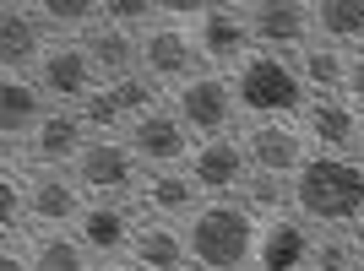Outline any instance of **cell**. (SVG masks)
Returning <instances> with one entry per match:
<instances>
[{
  "mask_svg": "<svg viewBox=\"0 0 364 271\" xmlns=\"http://www.w3.org/2000/svg\"><path fill=\"white\" fill-rule=\"evenodd\" d=\"M294 211L310 228H343V233L364 223V163L310 152L304 168L294 174Z\"/></svg>",
  "mask_w": 364,
  "mask_h": 271,
  "instance_id": "obj_1",
  "label": "cell"
},
{
  "mask_svg": "<svg viewBox=\"0 0 364 271\" xmlns=\"http://www.w3.org/2000/svg\"><path fill=\"white\" fill-rule=\"evenodd\" d=\"M256 239H261V223L240 201H201L196 217L185 223L191 266L201 271H250L256 266Z\"/></svg>",
  "mask_w": 364,
  "mask_h": 271,
  "instance_id": "obj_2",
  "label": "cell"
},
{
  "mask_svg": "<svg viewBox=\"0 0 364 271\" xmlns=\"http://www.w3.org/2000/svg\"><path fill=\"white\" fill-rule=\"evenodd\" d=\"M228 82H234V104H240V114H250L256 125L299 120L304 109H310V87H304L299 65L283 60V55H267V49H256Z\"/></svg>",
  "mask_w": 364,
  "mask_h": 271,
  "instance_id": "obj_3",
  "label": "cell"
},
{
  "mask_svg": "<svg viewBox=\"0 0 364 271\" xmlns=\"http://www.w3.org/2000/svg\"><path fill=\"white\" fill-rule=\"evenodd\" d=\"M71 179L82 184L87 201H114L120 206L125 196H141L147 174H141V157L125 147V136H92L87 147L76 152Z\"/></svg>",
  "mask_w": 364,
  "mask_h": 271,
  "instance_id": "obj_4",
  "label": "cell"
},
{
  "mask_svg": "<svg viewBox=\"0 0 364 271\" xmlns=\"http://www.w3.org/2000/svg\"><path fill=\"white\" fill-rule=\"evenodd\" d=\"M168 109L180 114V125L196 136V141H218V136H228V125H234V114H240V104H234V82L218 76V71H201V76H191L185 87H174Z\"/></svg>",
  "mask_w": 364,
  "mask_h": 271,
  "instance_id": "obj_5",
  "label": "cell"
},
{
  "mask_svg": "<svg viewBox=\"0 0 364 271\" xmlns=\"http://www.w3.org/2000/svg\"><path fill=\"white\" fill-rule=\"evenodd\" d=\"M33 82H38V92H44L55 109H82L98 92V71H92L87 49H82V38H55V44L44 49V60L33 65Z\"/></svg>",
  "mask_w": 364,
  "mask_h": 271,
  "instance_id": "obj_6",
  "label": "cell"
},
{
  "mask_svg": "<svg viewBox=\"0 0 364 271\" xmlns=\"http://www.w3.org/2000/svg\"><path fill=\"white\" fill-rule=\"evenodd\" d=\"M125 147L141 157V168H185L191 163V152H196V136L180 125V114L174 109H152V114H141V120L125 125Z\"/></svg>",
  "mask_w": 364,
  "mask_h": 271,
  "instance_id": "obj_7",
  "label": "cell"
},
{
  "mask_svg": "<svg viewBox=\"0 0 364 271\" xmlns=\"http://www.w3.org/2000/svg\"><path fill=\"white\" fill-rule=\"evenodd\" d=\"M201 65V49H196V33L180 28V22H158V28L141 33V71L158 82V87H185Z\"/></svg>",
  "mask_w": 364,
  "mask_h": 271,
  "instance_id": "obj_8",
  "label": "cell"
},
{
  "mask_svg": "<svg viewBox=\"0 0 364 271\" xmlns=\"http://www.w3.org/2000/svg\"><path fill=\"white\" fill-rule=\"evenodd\" d=\"M245 22H250L256 49H267V55L310 49V33H316L310 0H250V6H245Z\"/></svg>",
  "mask_w": 364,
  "mask_h": 271,
  "instance_id": "obj_9",
  "label": "cell"
},
{
  "mask_svg": "<svg viewBox=\"0 0 364 271\" xmlns=\"http://www.w3.org/2000/svg\"><path fill=\"white\" fill-rule=\"evenodd\" d=\"M185 174L196 179L201 196H213V201L240 196V184L250 179V157H245V141H234V136H218V141H196V152H191Z\"/></svg>",
  "mask_w": 364,
  "mask_h": 271,
  "instance_id": "obj_10",
  "label": "cell"
},
{
  "mask_svg": "<svg viewBox=\"0 0 364 271\" xmlns=\"http://www.w3.org/2000/svg\"><path fill=\"white\" fill-rule=\"evenodd\" d=\"M299 136L310 141V152H321V157H359L364 120L343 104V98H310V109L299 114Z\"/></svg>",
  "mask_w": 364,
  "mask_h": 271,
  "instance_id": "obj_11",
  "label": "cell"
},
{
  "mask_svg": "<svg viewBox=\"0 0 364 271\" xmlns=\"http://www.w3.org/2000/svg\"><path fill=\"white\" fill-rule=\"evenodd\" d=\"M82 211H87V196H82V184L71 179V168H33L28 174V223L76 228Z\"/></svg>",
  "mask_w": 364,
  "mask_h": 271,
  "instance_id": "obj_12",
  "label": "cell"
},
{
  "mask_svg": "<svg viewBox=\"0 0 364 271\" xmlns=\"http://www.w3.org/2000/svg\"><path fill=\"white\" fill-rule=\"evenodd\" d=\"M196 49H201V60L240 71V65L256 55V38H250V22H245V6H207V16L196 22Z\"/></svg>",
  "mask_w": 364,
  "mask_h": 271,
  "instance_id": "obj_13",
  "label": "cell"
},
{
  "mask_svg": "<svg viewBox=\"0 0 364 271\" xmlns=\"http://www.w3.org/2000/svg\"><path fill=\"white\" fill-rule=\"evenodd\" d=\"M240 141H245V157H250L256 174H283V179H294L304 168V157H310V141H304L299 125H289V120L250 125Z\"/></svg>",
  "mask_w": 364,
  "mask_h": 271,
  "instance_id": "obj_14",
  "label": "cell"
},
{
  "mask_svg": "<svg viewBox=\"0 0 364 271\" xmlns=\"http://www.w3.org/2000/svg\"><path fill=\"white\" fill-rule=\"evenodd\" d=\"M49 98L38 92V82L28 76H0V141H6V168H16V152H28V141L49 114Z\"/></svg>",
  "mask_w": 364,
  "mask_h": 271,
  "instance_id": "obj_15",
  "label": "cell"
},
{
  "mask_svg": "<svg viewBox=\"0 0 364 271\" xmlns=\"http://www.w3.org/2000/svg\"><path fill=\"white\" fill-rule=\"evenodd\" d=\"M310 255H316V233H310V223H304L299 211L261 223L256 271H310Z\"/></svg>",
  "mask_w": 364,
  "mask_h": 271,
  "instance_id": "obj_16",
  "label": "cell"
},
{
  "mask_svg": "<svg viewBox=\"0 0 364 271\" xmlns=\"http://www.w3.org/2000/svg\"><path fill=\"white\" fill-rule=\"evenodd\" d=\"M71 233L82 239V250H87V255H98V266H104V260L131 255L136 223H131V211H125V206H114V201H87V211L76 217V228H71Z\"/></svg>",
  "mask_w": 364,
  "mask_h": 271,
  "instance_id": "obj_17",
  "label": "cell"
},
{
  "mask_svg": "<svg viewBox=\"0 0 364 271\" xmlns=\"http://www.w3.org/2000/svg\"><path fill=\"white\" fill-rule=\"evenodd\" d=\"M87 141L92 136H87V125H82L76 109H49L44 125L28 136V157H33V168H71L76 152L87 147Z\"/></svg>",
  "mask_w": 364,
  "mask_h": 271,
  "instance_id": "obj_18",
  "label": "cell"
},
{
  "mask_svg": "<svg viewBox=\"0 0 364 271\" xmlns=\"http://www.w3.org/2000/svg\"><path fill=\"white\" fill-rule=\"evenodd\" d=\"M44 22L33 16V6H16V0H6L0 6V65H6V76H22L28 65L44 60Z\"/></svg>",
  "mask_w": 364,
  "mask_h": 271,
  "instance_id": "obj_19",
  "label": "cell"
},
{
  "mask_svg": "<svg viewBox=\"0 0 364 271\" xmlns=\"http://www.w3.org/2000/svg\"><path fill=\"white\" fill-rule=\"evenodd\" d=\"M82 49H87L92 71L104 76V87L141 71V38H136V33H125V28H114V22L87 28V33H82Z\"/></svg>",
  "mask_w": 364,
  "mask_h": 271,
  "instance_id": "obj_20",
  "label": "cell"
},
{
  "mask_svg": "<svg viewBox=\"0 0 364 271\" xmlns=\"http://www.w3.org/2000/svg\"><path fill=\"white\" fill-rule=\"evenodd\" d=\"M131 266L136 271H191V244H185V228L174 223H136V239H131Z\"/></svg>",
  "mask_w": 364,
  "mask_h": 271,
  "instance_id": "obj_21",
  "label": "cell"
},
{
  "mask_svg": "<svg viewBox=\"0 0 364 271\" xmlns=\"http://www.w3.org/2000/svg\"><path fill=\"white\" fill-rule=\"evenodd\" d=\"M141 206L158 211V223H168V217H196L201 190L185 168H152L147 184H141Z\"/></svg>",
  "mask_w": 364,
  "mask_h": 271,
  "instance_id": "obj_22",
  "label": "cell"
},
{
  "mask_svg": "<svg viewBox=\"0 0 364 271\" xmlns=\"http://www.w3.org/2000/svg\"><path fill=\"white\" fill-rule=\"evenodd\" d=\"M321 44L332 49H364V0H310Z\"/></svg>",
  "mask_w": 364,
  "mask_h": 271,
  "instance_id": "obj_23",
  "label": "cell"
},
{
  "mask_svg": "<svg viewBox=\"0 0 364 271\" xmlns=\"http://www.w3.org/2000/svg\"><path fill=\"white\" fill-rule=\"evenodd\" d=\"M299 76H304V87L321 92V98H343V82H348V55L332 44H310L299 49Z\"/></svg>",
  "mask_w": 364,
  "mask_h": 271,
  "instance_id": "obj_24",
  "label": "cell"
},
{
  "mask_svg": "<svg viewBox=\"0 0 364 271\" xmlns=\"http://www.w3.org/2000/svg\"><path fill=\"white\" fill-rule=\"evenodd\" d=\"M240 206L250 211V217H267V223H272V217H289L294 211V179H283V174H256V168H250V179L240 184Z\"/></svg>",
  "mask_w": 364,
  "mask_h": 271,
  "instance_id": "obj_25",
  "label": "cell"
},
{
  "mask_svg": "<svg viewBox=\"0 0 364 271\" xmlns=\"http://www.w3.org/2000/svg\"><path fill=\"white\" fill-rule=\"evenodd\" d=\"M33 16L44 22V28H55L60 38H82L87 28H98L104 22V0H38L33 6Z\"/></svg>",
  "mask_w": 364,
  "mask_h": 271,
  "instance_id": "obj_26",
  "label": "cell"
},
{
  "mask_svg": "<svg viewBox=\"0 0 364 271\" xmlns=\"http://www.w3.org/2000/svg\"><path fill=\"white\" fill-rule=\"evenodd\" d=\"M28 266L33 271H92V255L82 250L76 233H38L28 250Z\"/></svg>",
  "mask_w": 364,
  "mask_h": 271,
  "instance_id": "obj_27",
  "label": "cell"
},
{
  "mask_svg": "<svg viewBox=\"0 0 364 271\" xmlns=\"http://www.w3.org/2000/svg\"><path fill=\"white\" fill-rule=\"evenodd\" d=\"M109 98L120 104L125 125H131V120H141V114H152V109H164V98H158V82H152L147 71L125 76V82H109Z\"/></svg>",
  "mask_w": 364,
  "mask_h": 271,
  "instance_id": "obj_28",
  "label": "cell"
},
{
  "mask_svg": "<svg viewBox=\"0 0 364 271\" xmlns=\"http://www.w3.org/2000/svg\"><path fill=\"white\" fill-rule=\"evenodd\" d=\"M22 217H28V179H16V168H6V179H0V233H6V244H16Z\"/></svg>",
  "mask_w": 364,
  "mask_h": 271,
  "instance_id": "obj_29",
  "label": "cell"
},
{
  "mask_svg": "<svg viewBox=\"0 0 364 271\" xmlns=\"http://www.w3.org/2000/svg\"><path fill=\"white\" fill-rule=\"evenodd\" d=\"M353 266H359V250H353L348 233H316L310 271H353Z\"/></svg>",
  "mask_w": 364,
  "mask_h": 271,
  "instance_id": "obj_30",
  "label": "cell"
},
{
  "mask_svg": "<svg viewBox=\"0 0 364 271\" xmlns=\"http://www.w3.org/2000/svg\"><path fill=\"white\" fill-rule=\"evenodd\" d=\"M152 16H164V0H104V22L136 33V28H158Z\"/></svg>",
  "mask_w": 364,
  "mask_h": 271,
  "instance_id": "obj_31",
  "label": "cell"
},
{
  "mask_svg": "<svg viewBox=\"0 0 364 271\" xmlns=\"http://www.w3.org/2000/svg\"><path fill=\"white\" fill-rule=\"evenodd\" d=\"M82 114V125H87V136H120V125H125V114H120V104L109 98V87H98L87 98V104L76 109Z\"/></svg>",
  "mask_w": 364,
  "mask_h": 271,
  "instance_id": "obj_32",
  "label": "cell"
},
{
  "mask_svg": "<svg viewBox=\"0 0 364 271\" xmlns=\"http://www.w3.org/2000/svg\"><path fill=\"white\" fill-rule=\"evenodd\" d=\"M343 104H348L353 114L364 120V49H359V55H348V82H343Z\"/></svg>",
  "mask_w": 364,
  "mask_h": 271,
  "instance_id": "obj_33",
  "label": "cell"
},
{
  "mask_svg": "<svg viewBox=\"0 0 364 271\" xmlns=\"http://www.w3.org/2000/svg\"><path fill=\"white\" fill-rule=\"evenodd\" d=\"M207 16V0H164V22H201Z\"/></svg>",
  "mask_w": 364,
  "mask_h": 271,
  "instance_id": "obj_34",
  "label": "cell"
},
{
  "mask_svg": "<svg viewBox=\"0 0 364 271\" xmlns=\"http://www.w3.org/2000/svg\"><path fill=\"white\" fill-rule=\"evenodd\" d=\"M0 271H33V266L16 255V244H6V250H0Z\"/></svg>",
  "mask_w": 364,
  "mask_h": 271,
  "instance_id": "obj_35",
  "label": "cell"
},
{
  "mask_svg": "<svg viewBox=\"0 0 364 271\" xmlns=\"http://www.w3.org/2000/svg\"><path fill=\"white\" fill-rule=\"evenodd\" d=\"M348 239H353V250H359V260H364V223H353V228H348Z\"/></svg>",
  "mask_w": 364,
  "mask_h": 271,
  "instance_id": "obj_36",
  "label": "cell"
},
{
  "mask_svg": "<svg viewBox=\"0 0 364 271\" xmlns=\"http://www.w3.org/2000/svg\"><path fill=\"white\" fill-rule=\"evenodd\" d=\"M92 271H136L131 260H104V266H92Z\"/></svg>",
  "mask_w": 364,
  "mask_h": 271,
  "instance_id": "obj_37",
  "label": "cell"
},
{
  "mask_svg": "<svg viewBox=\"0 0 364 271\" xmlns=\"http://www.w3.org/2000/svg\"><path fill=\"white\" fill-rule=\"evenodd\" d=\"M359 163H364V136H359Z\"/></svg>",
  "mask_w": 364,
  "mask_h": 271,
  "instance_id": "obj_38",
  "label": "cell"
},
{
  "mask_svg": "<svg viewBox=\"0 0 364 271\" xmlns=\"http://www.w3.org/2000/svg\"><path fill=\"white\" fill-rule=\"evenodd\" d=\"M353 271H364V260H359V266H353Z\"/></svg>",
  "mask_w": 364,
  "mask_h": 271,
  "instance_id": "obj_39",
  "label": "cell"
}]
</instances>
